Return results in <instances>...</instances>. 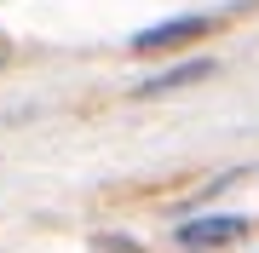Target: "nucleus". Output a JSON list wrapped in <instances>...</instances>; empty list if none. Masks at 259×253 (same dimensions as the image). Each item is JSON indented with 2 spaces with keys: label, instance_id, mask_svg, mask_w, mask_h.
<instances>
[{
  "label": "nucleus",
  "instance_id": "obj_1",
  "mask_svg": "<svg viewBox=\"0 0 259 253\" xmlns=\"http://www.w3.org/2000/svg\"><path fill=\"white\" fill-rule=\"evenodd\" d=\"M248 230V219H236V213H213V219H190V225H179V247H190V253H202V247H219V242H231V236Z\"/></svg>",
  "mask_w": 259,
  "mask_h": 253
},
{
  "label": "nucleus",
  "instance_id": "obj_3",
  "mask_svg": "<svg viewBox=\"0 0 259 253\" xmlns=\"http://www.w3.org/2000/svg\"><path fill=\"white\" fill-rule=\"evenodd\" d=\"M196 75H207V64H190V69H167V75L144 81V98H150V92H167V86H179V81H196Z\"/></svg>",
  "mask_w": 259,
  "mask_h": 253
},
{
  "label": "nucleus",
  "instance_id": "obj_2",
  "mask_svg": "<svg viewBox=\"0 0 259 253\" xmlns=\"http://www.w3.org/2000/svg\"><path fill=\"white\" fill-rule=\"evenodd\" d=\"M213 18H173V23H156V29H139L133 35V52H161V46H185V40L207 35Z\"/></svg>",
  "mask_w": 259,
  "mask_h": 253
}]
</instances>
